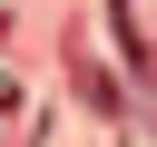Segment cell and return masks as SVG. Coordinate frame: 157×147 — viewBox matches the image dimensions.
Segmentation results:
<instances>
[{"label": "cell", "instance_id": "1", "mask_svg": "<svg viewBox=\"0 0 157 147\" xmlns=\"http://www.w3.org/2000/svg\"><path fill=\"white\" fill-rule=\"evenodd\" d=\"M0 29H10V0H0Z\"/></svg>", "mask_w": 157, "mask_h": 147}]
</instances>
